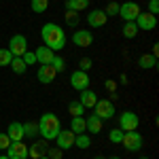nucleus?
I'll return each mask as SVG.
<instances>
[{
	"instance_id": "obj_22",
	"label": "nucleus",
	"mask_w": 159,
	"mask_h": 159,
	"mask_svg": "<svg viewBox=\"0 0 159 159\" xmlns=\"http://www.w3.org/2000/svg\"><path fill=\"white\" fill-rule=\"evenodd\" d=\"M70 132H74V134H85V117H72L70 119Z\"/></svg>"
},
{
	"instance_id": "obj_35",
	"label": "nucleus",
	"mask_w": 159,
	"mask_h": 159,
	"mask_svg": "<svg viewBox=\"0 0 159 159\" xmlns=\"http://www.w3.org/2000/svg\"><path fill=\"white\" fill-rule=\"evenodd\" d=\"M9 147H11V138L7 136V132H0V148H4V151H7Z\"/></svg>"
},
{
	"instance_id": "obj_31",
	"label": "nucleus",
	"mask_w": 159,
	"mask_h": 159,
	"mask_svg": "<svg viewBox=\"0 0 159 159\" xmlns=\"http://www.w3.org/2000/svg\"><path fill=\"white\" fill-rule=\"evenodd\" d=\"M108 140L112 142V144H121V140H123V132L117 127V129H110L108 132Z\"/></svg>"
},
{
	"instance_id": "obj_42",
	"label": "nucleus",
	"mask_w": 159,
	"mask_h": 159,
	"mask_svg": "<svg viewBox=\"0 0 159 159\" xmlns=\"http://www.w3.org/2000/svg\"><path fill=\"white\" fill-rule=\"evenodd\" d=\"M0 159H9V157H7V155H0Z\"/></svg>"
},
{
	"instance_id": "obj_32",
	"label": "nucleus",
	"mask_w": 159,
	"mask_h": 159,
	"mask_svg": "<svg viewBox=\"0 0 159 159\" xmlns=\"http://www.w3.org/2000/svg\"><path fill=\"white\" fill-rule=\"evenodd\" d=\"M66 24L70 28H76L79 25V13L76 11H66Z\"/></svg>"
},
{
	"instance_id": "obj_17",
	"label": "nucleus",
	"mask_w": 159,
	"mask_h": 159,
	"mask_svg": "<svg viewBox=\"0 0 159 159\" xmlns=\"http://www.w3.org/2000/svg\"><path fill=\"white\" fill-rule=\"evenodd\" d=\"M85 132L96 134V136L102 132V119H100L98 115H89V117L85 119Z\"/></svg>"
},
{
	"instance_id": "obj_5",
	"label": "nucleus",
	"mask_w": 159,
	"mask_h": 159,
	"mask_svg": "<svg viewBox=\"0 0 159 159\" xmlns=\"http://www.w3.org/2000/svg\"><path fill=\"white\" fill-rule=\"evenodd\" d=\"M93 108H96V115H98L102 121H104V119H112L115 112H117V110H115V102H112V100H106V98L98 100Z\"/></svg>"
},
{
	"instance_id": "obj_16",
	"label": "nucleus",
	"mask_w": 159,
	"mask_h": 159,
	"mask_svg": "<svg viewBox=\"0 0 159 159\" xmlns=\"http://www.w3.org/2000/svg\"><path fill=\"white\" fill-rule=\"evenodd\" d=\"M7 136L11 138V142H21L24 140V123H17L13 121L7 129Z\"/></svg>"
},
{
	"instance_id": "obj_29",
	"label": "nucleus",
	"mask_w": 159,
	"mask_h": 159,
	"mask_svg": "<svg viewBox=\"0 0 159 159\" xmlns=\"http://www.w3.org/2000/svg\"><path fill=\"white\" fill-rule=\"evenodd\" d=\"M13 61V55L9 49H0V68H4V66H11Z\"/></svg>"
},
{
	"instance_id": "obj_1",
	"label": "nucleus",
	"mask_w": 159,
	"mask_h": 159,
	"mask_svg": "<svg viewBox=\"0 0 159 159\" xmlns=\"http://www.w3.org/2000/svg\"><path fill=\"white\" fill-rule=\"evenodd\" d=\"M40 38L45 43V47H49L51 51H61L66 47V34L61 30V25L57 24H45L40 28Z\"/></svg>"
},
{
	"instance_id": "obj_40",
	"label": "nucleus",
	"mask_w": 159,
	"mask_h": 159,
	"mask_svg": "<svg viewBox=\"0 0 159 159\" xmlns=\"http://www.w3.org/2000/svg\"><path fill=\"white\" fill-rule=\"evenodd\" d=\"M157 53H159V45H153V53H151V55H155V57H157Z\"/></svg>"
},
{
	"instance_id": "obj_21",
	"label": "nucleus",
	"mask_w": 159,
	"mask_h": 159,
	"mask_svg": "<svg viewBox=\"0 0 159 159\" xmlns=\"http://www.w3.org/2000/svg\"><path fill=\"white\" fill-rule=\"evenodd\" d=\"M87 7H89V0H66V11H85Z\"/></svg>"
},
{
	"instance_id": "obj_26",
	"label": "nucleus",
	"mask_w": 159,
	"mask_h": 159,
	"mask_svg": "<svg viewBox=\"0 0 159 159\" xmlns=\"http://www.w3.org/2000/svg\"><path fill=\"white\" fill-rule=\"evenodd\" d=\"M74 147L89 148V147H91V138H89L87 134H76V136H74Z\"/></svg>"
},
{
	"instance_id": "obj_27",
	"label": "nucleus",
	"mask_w": 159,
	"mask_h": 159,
	"mask_svg": "<svg viewBox=\"0 0 159 159\" xmlns=\"http://www.w3.org/2000/svg\"><path fill=\"white\" fill-rule=\"evenodd\" d=\"M11 70L15 74H24L25 70H28V66L24 64V60L21 57H13V61H11Z\"/></svg>"
},
{
	"instance_id": "obj_15",
	"label": "nucleus",
	"mask_w": 159,
	"mask_h": 159,
	"mask_svg": "<svg viewBox=\"0 0 159 159\" xmlns=\"http://www.w3.org/2000/svg\"><path fill=\"white\" fill-rule=\"evenodd\" d=\"M79 102L83 104V108H93L98 102V96L91 89H83V91H79Z\"/></svg>"
},
{
	"instance_id": "obj_6",
	"label": "nucleus",
	"mask_w": 159,
	"mask_h": 159,
	"mask_svg": "<svg viewBox=\"0 0 159 159\" xmlns=\"http://www.w3.org/2000/svg\"><path fill=\"white\" fill-rule=\"evenodd\" d=\"M9 51H11L13 57H21L25 51H28V40H25L24 34H15L9 40Z\"/></svg>"
},
{
	"instance_id": "obj_23",
	"label": "nucleus",
	"mask_w": 159,
	"mask_h": 159,
	"mask_svg": "<svg viewBox=\"0 0 159 159\" xmlns=\"http://www.w3.org/2000/svg\"><path fill=\"white\" fill-rule=\"evenodd\" d=\"M38 136V121L24 123V138H36Z\"/></svg>"
},
{
	"instance_id": "obj_8",
	"label": "nucleus",
	"mask_w": 159,
	"mask_h": 159,
	"mask_svg": "<svg viewBox=\"0 0 159 159\" xmlns=\"http://www.w3.org/2000/svg\"><path fill=\"white\" fill-rule=\"evenodd\" d=\"M119 15L125 21H136V17L140 15V7L136 2H123V4H119Z\"/></svg>"
},
{
	"instance_id": "obj_20",
	"label": "nucleus",
	"mask_w": 159,
	"mask_h": 159,
	"mask_svg": "<svg viewBox=\"0 0 159 159\" xmlns=\"http://www.w3.org/2000/svg\"><path fill=\"white\" fill-rule=\"evenodd\" d=\"M138 66H140V68H144V70H153V68L157 66V57H155V55H151V53H144V55H140Z\"/></svg>"
},
{
	"instance_id": "obj_30",
	"label": "nucleus",
	"mask_w": 159,
	"mask_h": 159,
	"mask_svg": "<svg viewBox=\"0 0 159 159\" xmlns=\"http://www.w3.org/2000/svg\"><path fill=\"white\" fill-rule=\"evenodd\" d=\"M51 66L55 68V72H64V70H66V60H64V57H60V55H53Z\"/></svg>"
},
{
	"instance_id": "obj_25",
	"label": "nucleus",
	"mask_w": 159,
	"mask_h": 159,
	"mask_svg": "<svg viewBox=\"0 0 159 159\" xmlns=\"http://www.w3.org/2000/svg\"><path fill=\"white\" fill-rule=\"evenodd\" d=\"M138 32H140V30H138V25H136L134 21H125V25H123V36L125 38H136Z\"/></svg>"
},
{
	"instance_id": "obj_11",
	"label": "nucleus",
	"mask_w": 159,
	"mask_h": 159,
	"mask_svg": "<svg viewBox=\"0 0 159 159\" xmlns=\"http://www.w3.org/2000/svg\"><path fill=\"white\" fill-rule=\"evenodd\" d=\"M74 132L70 129H60V134L55 136V142H57V148L66 151V148H72L74 147Z\"/></svg>"
},
{
	"instance_id": "obj_13",
	"label": "nucleus",
	"mask_w": 159,
	"mask_h": 159,
	"mask_svg": "<svg viewBox=\"0 0 159 159\" xmlns=\"http://www.w3.org/2000/svg\"><path fill=\"white\" fill-rule=\"evenodd\" d=\"M72 43L76 45V47H91V43H93L91 30H74Z\"/></svg>"
},
{
	"instance_id": "obj_33",
	"label": "nucleus",
	"mask_w": 159,
	"mask_h": 159,
	"mask_svg": "<svg viewBox=\"0 0 159 159\" xmlns=\"http://www.w3.org/2000/svg\"><path fill=\"white\" fill-rule=\"evenodd\" d=\"M102 11L106 13V15H112V17H115V15H119V2H108V4H106V9H102Z\"/></svg>"
},
{
	"instance_id": "obj_9",
	"label": "nucleus",
	"mask_w": 159,
	"mask_h": 159,
	"mask_svg": "<svg viewBox=\"0 0 159 159\" xmlns=\"http://www.w3.org/2000/svg\"><path fill=\"white\" fill-rule=\"evenodd\" d=\"M55 68L51 66V64H40L38 66V72H36V79L43 83V85H49V83H53L55 81Z\"/></svg>"
},
{
	"instance_id": "obj_45",
	"label": "nucleus",
	"mask_w": 159,
	"mask_h": 159,
	"mask_svg": "<svg viewBox=\"0 0 159 159\" xmlns=\"http://www.w3.org/2000/svg\"><path fill=\"white\" fill-rule=\"evenodd\" d=\"M140 159H148V157H140Z\"/></svg>"
},
{
	"instance_id": "obj_18",
	"label": "nucleus",
	"mask_w": 159,
	"mask_h": 159,
	"mask_svg": "<svg viewBox=\"0 0 159 159\" xmlns=\"http://www.w3.org/2000/svg\"><path fill=\"white\" fill-rule=\"evenodd\" d=\"M47 140H43V142H34L32 147H28V159H38L43 157V155H47Z\"/></svg>"
},
{
	"instance_id": "obj_7",
	"label": "nucleus",
	"mask_w": 159,
	"mask_h": 159,
	"mask_svg": "<svg viewBox=\"0 0 159 159\" xmlns=\"http://www.w3.org/2000/svg\"><path fill=\"white\" fill-rule=\"evenodd\" d=\"M89 74L83 72V70H74L70 74V87L76 89V91H83V89H89Z\"/></svg>"
},
{
	"instance_id": "obj_14",
	"label": "nucleus",
	"mask_w": 159,
	"mask_h": 159,
	"mask_svg": "<svg viewBox=\"0 0 159 159\" xmlns=\"http://www.w3.org/2000/svg\"><path fill=\"white\" fill-rule=\"evenodd\" d=\"M7 157L9 159H28V147L21 142H11V147L7 148Z\"/></svg>"
},
{
	"instance_id": "obj_37",
	"label": "nucleus",
	"mask_w": 159,
	"mask_h": 159,
	"mask_svg": "<svg viewBox=\"0 0 159 159\" xmlns=\"http://www.w3.org/2000/svg\"><path fill=\"white\" fill-rule=\"evenodd\" d=\"M61 148H47V157L49 159H61Z\"/></svg>"
},
{
	"instance_id": "obj_34",
	"label": "nucleus",
	"mask_w": 159,
	"mask_h": 159,
	"mask_svg": "<svg viewBox=\"0 0 159 159\" xmlns=\"http://www.w3.org/2000/svg\"><path fill=\"white\" fill-rule=\"evenodd\" d=\"M21 60H24L25 66H32V64H36V55H34V51H25L21 55Z\"/></svg>"
},
{
	"instance_id": "obj_44",
	"label": "nucleus",
	"mask_w": 159,
	"mask_h": 159,
	"mask_svg": "<svg viewBox=\"0 0 159 159\" xmlns=\"http://www.w3.org/2000/svg\"><path fill=\"white\" fill-rule=\"evenodd\" d=\"M108 159H121V157H108Z\"/></svg>"
},
{
	"instance_id": "obj_43",
	"label": "nucleus",
	"mask_w": 159,
	"mask_h": 159,
	"mask_svg": "<svg viewBox=\"0 0 159 159\" xmlns=\"http://www.w3.org/2000/svg\"><path fill=\"white\" fill-rule=\"evenodd\" d=\"M38 159H49V157H47V155H43V157H38Z\"/></svg>"
},
{
	"instance_id": "obj_4",
	"label": "nucleus",
	"mask_w": 159,
	"mask_h": 159,
	"mask_svg": "<svg viewBox=\"0 0 159 159\" xmlns=\"http://www.w3.org/2000/svg\"><path fill=\"white\" fill-rule=\"evenodd\" d=\"M138 123H140V119L134 110H123L119 115V129L121 132H134V129H138Z\"/></svg>"
},
{
	"instance_id": "obj_19",
	"label": "nucleus",
	"mask_w": 159,
	"mask_h": 159,
	"mask_svg": "<svg viewBox=\"0 0 159 159\" xmlns=\"http://www.w3.org/2000/svg\"><path fill=\"white\" fill-rule=\"evenodd\" d=\"M34 55H36V64H51V60H53V55H55V51H51L49 47H38L36 51H34Z\"/></svg>"
},
{
	"instance_id": "obj_12",
	"label": "nucleus",
	"mask_w": 159,
	"mask_h": 159,
	"mask_svg": "<svg viewBox=\"0 0 159 159\" xmlns=\"http://www.w3.org/2000/svg\"><path fill=\"white\" fill-rule=\"evenodd\" d=\"M106 21H108V15L102 11V9H93L91 13H87V24H89V28H102Z\"/></svg>"
},
{
	"instance_id": "obj_24",
	"label": "nucleus",
	"mask_w": 159,
	"mask_h": 159,
	"mask_svg": "<svg viewBox=\"0 0 159 159\" xmlns=\"http://www.w3.org/2000/svg\"><path fill=\"white\" fill-rule=\"evenodd\" d=\"M68 112H70L72 117H83L85 108H83V104H81L79 100H72V102L68 104Z\"/></svg>"
},
{
	"instance_id": "obj_28",
	"label": "nucleus",
	"mask_w": 159,
	"mask_h": 159,
	"mask_svg": "<svg viewBox=\"0 0 159 159\" xmlns=\"http://www.w3.org/2000/svg\"><path fill=\"white\" fill-rule=\"evenodd\" d=\"M30 7L34 13H45L49 9V0H30Z\"/></svg>"
},
{
	"instance_id": "obj_41",
	"label": "nucleus",
	"mask_w": 159,
	"mask_h": 159,
	"mask_svg": "<svg viewBox=\"0 0 159 159\" xmlns=\"http://www.w3.org/2000/svg\"><path fill=\"white\" fill-rule=\"evenodd\" d=\"M93 159H104V157H102V155H96V157H93Z\"/></svg>"
},
{
	"instance_id": "obj_39",
	"label": "nucleus",
	"mask_w": 159,
	"mask_h": 159,
	"mask_svg": "<svg viewBox=\"0 0 159 159\" xmlns=\"http://www.w3.org/2000/svg\"><path fill=\"white\" fill-rule=\"evenodd\" d=\"M106 89L115 93V89H117V81H106Z\"/></svg>"
},
{
	"instance_id": "obj_38",
	"label": "nucleus",
	"mask_w": 159,
	"mask_h": 159,
	"mask_svg": "<svg viewBox=\"0 0 159 159\" xmlns=\"http://www.w3.org/2000/svg\"><path fill=\"white\" fill-rule=\"evenodd\" d=\"M157 11H159V0H148V11H147V13H151V15H157Z\"/></svg>"
},
{
	"instance_id": "obj_3",
	"label": "nucleus",
	"mask_w": 159,
	"mask_h": 159,
	"mask_svg": "<svg viewBox=\"0 0 159 159\" xmlns=\"http://www.w3.org/2000/svg\"><path fill=\"white\" fill-rule=\"evenodd\" d=\"M142 142H144V138L142 134H138V132H123V140L121 144L125 147V151H129V153H136V151H140L142 148Z\"/></svg>"
},
{
	"instance_id": "obj_10",
	"label": "nucleus",
	"mask_w": 159,
	"mask_h": 159,
	"mask_svg": "<svg viewBox=\"0 0 159 159\" xmlns=\"http://www.w3.org/2000/svg\"><path fill=\"white\" fill-rule=\"evenodd\" d=\"M136 25H138V30H155V25H157V15H151V13H142L136 17Z\"/></svg>"
},
{
	"instance_id": "obj_2",
	"label": "nucleus",
	"mask_w": 159,
	"mask_h": 159,
	"mask_svg": "<svg viewBox=\"0 0 159 159\" xmlns=\"http://www.w3.org/2000/svg\"><path fill=\"white\" fill-rule=\"evenodd\" d=\"M60 129H61L60 117L53 115V112H45L38 119V134L43 136L45 140H55V136L60 134Z\"/></svg>"
},
{
	"instance_id": "obj_36",
	"label": "nucleus",
	"mask_w": 159,
	"mask_h": 159,
	"mask_svg": "<svg viewBox=\"0 0 159 159\" xmlns=\"http://www.w3.org/2000/svg\"><path fill=\"white\" fill-rule=\"evenodd\" d=\"M91 66H93V64H91V60H89V57H83V60L79 61V68H76V70H83V72H87Z\"/></svg>"
}]
</instances>
